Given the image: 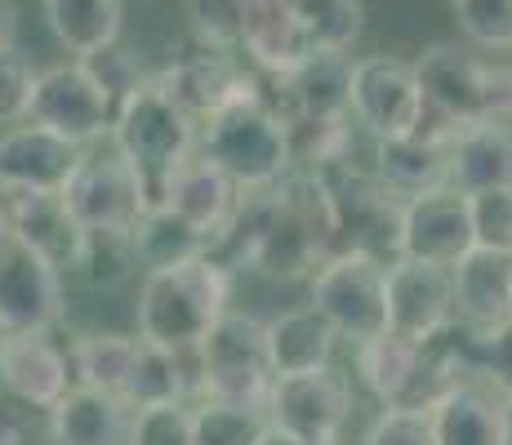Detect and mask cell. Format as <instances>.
<instances>
[{"instance_id": "obj_1", "label": "cell", "mask_w": 512, "mask_h": 445, "mask_svg": "<svg viewBox=\"0 0 512 445\" xmlns=\"http://www.w3.org/2000/svg\"><path fill=\"white\" fill-rule=\"evenodd\" d=\"M232 250L241 263L259 267L277 281H299L312 267L339 254L330 196L317 174H285L272 187H254L241 196L232 223L214 241L210 254Z\"/></svg>"}, {"instance_id": "obj_2", "label": "cell", "mask_w": 512, "mask_h": 445, "mask_svg": "<svg viewBox=\"0 0 512 445\" xmlns=\"http://www.w3.org/2000/svg\"><path fill=\"white\" fill-rule=\"evenodd\" d=\"M201 156H210L223 174H232L241 192L281 183L294 161V138L290 121L272 103V89H263L250 76L241 94L201 125Z\"/></svg>"}, {"instance_id": "obj_3", "label": "cell", "mask_w": 512, "mask_h": 445, "mask_svg": "<svg viewBox=\"0 0 512 445\" xmlns=\"http://www.w3.org/2000/svg\"><path fill=\"white\" fill-rule=\"evenodd\" d=\"M228 267L219 259H192L179 267H161V272H147L139 285V339L165 352H196L210 330L223 321L228 308Z\"/></svg>"}, {"instance_id": "obj_4", "label": "cell", "mask_w": 512, "mask_h": 445, "mask_svg": "<svg viewBox=\"0 0 512 445\" xmlns=\"http://www.w3.org/2000/svg\"><path fill=\"white\" fill-rule=\"evenodd\" d=\"M112 143H116V152L130 161V170L139 174L147 201L165 205L170 183L179 178L183 165L192 161L196 121L174 103V94L161 85V76H156V81L134 89V94L116 107Z\"/></svg>"}, {"instance_id": "obj_5", "label": "cell", "mask_w": 512, "mask_h": 445, "mask_svg": "<svg viewBox=\"0 0 512 445\" xmlns=\"http://www.w3.org/2000/svg\"><path fill=\"white\" fill-rule=\"evenodd\" d=\"M312 174L321 178V187H326V196H330L339 250L370 254V259H379L388 267L397 263L401 259V219H406V201H401L379 174L361 170L352 156L317 165Z\"/></svg>"}, {"instance_id": "obj_6", "label": "cell", "mask_w": 512, "mask_h": 445, "mask_svg": "<svg viewBox=\"0 0 512 445\" xmlns=\"http://www.w3.org/2000/svg\"><path fill=\"white\" fill-rule=\"evenodd\" d=\"M192 356L196 388L205 401L268 410L272 388H277V370H272L268 352V321L250 312H228Z\"/></svg>"}, {"instance_id": "obj_7", "label": "cell", "mask_w": 512, "mask_h": 445, "mask_svg": "<svg viewBox=\"0 0 512 445\" xmlns=\"http://www.w3.org/2000/svg\"><path fill=\"white\" fill-rule=\"evenodd\" d=\"M415 72L428 107L446 112L459 125L499 121L512 116V67L481 63L472 49L455 41H437L415 58Z\"/></svg>"}, {"instance_id": "obj_8", "label": "cell", "mask_w": 512, "mask_h": 445, "mask_svg": "<svg viewBox=\"0 0 512 445\" xmlns=\"http://www.w3.org/2000/svg\"><path fill=\"white\" fill-rule=\"evenodd\" d=\"M312 308L334 325L339 339L361 343L388 330V263L357 250H339L312 276Z\"/></svg>"}, {"instance_id": "obj_9", "label": "cell", "mask_w": 512, "mask_h": 445, "mask_svg": "<svg viewBox=\"0 0 512 445\" xmlns=\"http://www.w3.org/2000/svg\"><path fill=\"white\" fill-rule=\"evenodd\" d=\"M423 107L428 98H423L415 63L392 54H370L352 63V121L374 134V143L415 134Z\"/></svg>"}, {"instance_id": "obj_10", "label": "cell", "mask_w": 512, "mask_h": 445, "mask_svg": "<svg viewBox=\"0 0 512 445\" xmlns=\"http://www.w3.org/2000/svg\"><path fill=\"white\" fill-rule=\"evenodd\" d=\"M27 125H41V130L67 138V143L90 147L94 138L112 134L116 98L94 81L85 63H58V67H45L41 81H36Z\"/></svg>"}, {"instance_id": "obj_11", "label": "cell", "mask_w": 512, "mask_h": 445, "mask_svg": "<svg viewBox=\"0 0 512 445\" xmlns=\"http://www.w3.org/2000/svg\"><path fill=\"white\" fill-rule=\"evenodd\" d=\"M63 201L85 232H134L143 223V214L152 210L139 174L130 170V161L121 152H85Z\"/></svg>"}, {"instance_id": "obj_12", "label": "cell", "mask_w": 512, "mask_h": 445, "mask_svg": "<svg viewBox=\"0 0 512 445\" xmlns=\"http://www.w3.org/2000/svg\"><path fill=\"white\" fill-rule=\"evenodd\" d=\"M268 419L272 428L290 432L303 445H339L352 419V388L334 365L312 374H290L272 388Z\"/></svg>"}, {"instance_id": "obj_13", "label": "cell", "mask_w": 512, "mask_h": 445, "mask_svg": "<svg viewBox=\"0 0 512 445\" xmlns=\"http://www.w3.org/2000/svg\"><path fill=\"white\" fill-rule=\"evenodd\" d=\"M459 130H464V125L450 121L446 112L423 107V121L415 134L374 143V161H379L374 174H379L401 201L441 192V187H450V152H455Z\"/></svg>"}, {"instance_id": "obj_14", "label": "cell", "mask_w": 512, "mask_h": 445, "mask_svg": "<svg viewBox=\"0 0 512 445\" xmlns=\"http://www.w3.org/2000/svg\"><path fill=\"white\" fill-rule=\"evenodd\" d=\"M63 321V267H54L32 245H0V334L54 330Z\"/></svg>"}, {"instance_id": "obj_15", "label": "cell", "mask_w": 512, "mask_h": 445, "mask_svg": "<svg viewBox=\"0 0 512 445\" xmlns=\"http://www.w3.org/2000/svg\"><path fill=\"white\" fill-rule=\"evenodd\" d=\"M455 325V267L397 259L388 267V330L432 343Z\"/></svg>"}, {"instance_id": "obj_16", "label": "cell", "mask_w": 512, "mask_h": 445, "mask_svg": "<svg viewBox=\"0 0 512 445\" xmlns=\"http://www.w3.org/2000/svg\"><path fill=\"white\" fill-rule=\"evenodd\" d=\"M472 250H477V232H472V205H468L464 192L441 187V192L406 201V219H401V259L459 267Z\"/></svg>"}, {"instance_id": "obj_17", "label": "cell", "mask_w": 512, "mask_h": 445, "mask_svg": "<svg viewBox=\"0 0 512 445\" xmlns=\"http://www.w3.org/2000/svg\"><path fill=\"white\" fill-rule=\"evenodd\" d=\"M0 383L23 405L54 410L72 392V356L45 330L0 334Z\"/></svg>"}, {"instance_id": "obj_18", "label": "cell", "mask_w": 512, "mask_h": 445, "mask_svg": "<svg viewBox=\"0 0 512 445\" xmlns=\"http://www.w3.org/2000/svg\"><path fill=\"white\" fill-rule=\"evenodd\" d=\"M85 147L41 130L18 125L0 138V187L5 192H67Z\"/></svg>"}, {"instance_id": "obj_19", "label": "cell", "mask_w": 512, "mask_h": 445, "mask_svg": "<svg viewBox=\"0 0 512 445\" xmlns=\"http://www.w3.org/2000/svg\"><path fill=\"white\" fill-rule=\"evenodd\" d=\"M272 103L281 107V116L290 125L308 121H343L352 116V63L348 54H312L303 67H294L290 76H277Z\"/></svg>"}, {"instance_id": "obj_20", "label": "cell", "mask_w": 512, "mask_h": 445, "mask_svg": "<svg viewBox=\"0 0 512 445\" xmlns=\"http://www.w3.org/2000/svg\"><path fill=\"white\" fill-rule=\"evenodd\" d=\"M245 81H250V72L232 58V49L205 45V41L196 49H187L183 58H174L170 72L161 76V85L170 89L174 103H179L196 125H205L219 107H228L232 98L241 94Z\"/></svg>"}, {"instance_id": "obj_21", "label": "cell", "mask_w": 512, "mask_h": 445, "mask_svg": "<svg viewBox=\"0 0 512 445\" xmlns=\"http://www.w3.org/2000/svg\"><path fill=\"white\" fill-rule=\"evenodd\" d=\"M134 405L125 397L76 383L63 401L49 410V441L54 445H130Z\"/></svg>"}, {"instance_id": "obj_22", "label": "cell", "mask_w": 512, "mask_h": 445, "mask_svg": "<svg viewBox=\"0 0 512 445\" xmlns=\"http://www.w3.org/2000/svg\"><path fill=\"white\" fill-rule=\"evenodd\" d=\"M241 49L254 58V67L268 76H290L317 49L303 32L294 0H245V36Z\"/></svg>"}, {"instance_id": "obj_23", "label": "cell", "mask_w": 512, "mask_h": 445, "mask_svg": "<svg viewBox=\"0 0 512 445\" xmlns=\"http://www.w3.org/2000/svg\"><path fill=\"white\" fill-rule=\"evenodd\" d=\"M236 205H241V187L232 183V174H223L210 156L196 152L192 161L179 170V178L170 183L165 210H174L179 219H187L196 232H205L210 241H219L223 227L232 223Z\"/></svg>"}, {"instance_id": "obj_24", "label": "cell", "mask_w": 512, "mask_h": 445, "mask_svg": "<svg viewBox=\"0 0 512 445\" xmlns=\"http://www.w3.org/2000/svg\"><path fill=\"white\" fill-rule=\"evenodd\" d=\"M14 196L18 241L45 254L54 267H76L85 250V227L67 210L63 192H9Z\"/></svg>"}, {"instance_id": "obj_25", "label": "cell", "mask_w": 512, "mask_h": 445, "mask_svg": "<svg viewBox=\"0 0 512 445\" xmlns=\"http://www.w3.org/2000/svg\"><path fill=\"white\" fill-rule=\"evenodd\" d=\"M437 445H508L504 441V397L477 379H464L432 405Z\"/></svg>"}, {"instance_id": "obj_26", "label": "cell", "mask_w": 512, "mask_h": 445, "mask_svg": "<svg viewBox=\"0 0 512 445\" xmlns=\"http://www.w3.org/2000/svg\"><path fill=\"white\" fill-rule=\"evenodd\" d=\"M512 316V259L472 250L455 267V325H499Z\"/></svg>"}, {"instance_id": "obj_27", "label": "cell", "mask_w": 512, "mask_h": 445, "mask_svg": "<svg viewBox=\"0 0 512 445\" xmlns=\"http://www.w3.org/2000/svg\"><path fill=\"white\" fill-rule=\"evenodd\" d=\"M450 187L455 192H490V187H512V134L499 121L464 125L450 152Z\"/></svg>"}, {"instance_id": "obj_28", "label": "cell", "mask_w": 512, "mask_h": 445, "mask_svg": "<svg viewBox=\"0 0 512 445\" xmlns=\"http://www.w3.org/2000/svg\"><path fill=\"white\" fill-rule=\"evenodd\" d=\"M334 343H339V334H334V325L312 303L308 308H290L268 321V352H272L277 379L326 370L334 356Z\"/></svg>"}, {"instance_id": "obj_29", "label": "cell", "mask_w": 512, "mask_h": 445, "mask_svg": "<svg viewBox=\"0 0 512 445\" xmlns=\"http://www.w3.org/2000/svg\"><path fill=\"white\" fill-rule=\"evenodd\" d=\"M45 18L67 54L90 58L98 49L116 45L125 0H45Z\"/></svg>"}, {"instance_id": "obj_30", "label": "cell", "mask_w": 512, "mask_h": 445, "mask_svg": "<svg viewBox=\"0 0 512 445\" xmlns=\"http://www.w3.org/2000/svg\"><path fill=\"white\" fill-rule=\"evenodd\" d=\"M419 361H423V343L406 339L397 330H383L379 339L361 343L357 348V374L361 383L383 401V410H397L406 401L410 383L419 374Z\"/></svg>"}, {"instance_id": "obj_31", "label": "cell", "mask_w": 512, "mask_h": 445, "mask_svg": "<svg viewBox=\"0 0 512 445\" xmlns=\"http://www.w3.org/2000/svg\"><path fill=\"white\" fill-rule=\"evenodd\" d=\"M134 241V259L147 272H161V267H179V263H192V259H205L214 250V241L205 232H196L187 219H179L174 210L165 205H152L143 214V223L130 232Z\"/></svg>"}, {"instance_id": "obj_32", "label": "cell", "mask_w": 512, "mask_h": 445, "mask_svg": "<svg viewBox=\"0 0 512 445\" xmlns=\"http://www.w3.org/2000/svg\"><path fill=\"white\" fill-rule=\"evenodd\" d=\"M143 339L139 334H81L72 348V374L81 379V388H98L125 397L139 365Z\"/></svg>"}, {"instance_id": "obj_33", "label": "cell", "mask_w": 512, "mask_h": 445, "mask_svg": "<svg viewBox=\"0 0 512 445\" xmlns=\"http://www.w3.org/2000/svg\"><path fill=\"white\" fill-rule=\"evenodd\" d=\"M450 343L468 379L512 397V316L499 325H450Z\"/></svg>"}, {"instance_id": "obj_34", "label": "cell", "mask_w": 512, "mask_h": 445, "mask_svg": "<svg viewBox=\"0 0 512 445\" xmlns=\"http://www.w3.org/2000/svg\"><path fill=\"white\" fill-rule=\"evenodd\" d=\"M187 388H196V383L187 379L183 356H179V352H165V348H152V343H143L125 401H130L134 410H147V405H179V401L187 397Z\"/></svg>"}, {"instance_id": "obj_35", "label": "cell", "mask_w": 512, "mask_h": 445, "mask_svg": "<svg viewBox=\"0 0 512 445\" xmlns=\"http://www.w3.org/2000/svg\"><path fill=\"white\" fill-rule=\"evenodd\" d=\"M294 14H299L317 54L321 49L343 54L361 36V27H366V5L361 0H294Z\"/></svg>"}, {"instance_id": "obj_36", "label": "cell", "mask_w": 512, "mask_h": 445, "mask_svg": "<svg viewBox=\"0 0 512 445\" xmlns=\"http://www.w3.org/2000/svg\"><path fill=\"white\" fill-rule=\"evenodd\" d=\"M268 428H272L268 410L223 405V401L196 405V445H259Z\"/></svg>"}, {"instance_id": "obj_37", "label": "cell", "mask_w": 512, "mask_h": 445, "mask_svg": "<svg viewBox=\"0 0 512 445\" xmlns=\"http://www.w3.org/2000/svg\"><path fill=\"white\" fill-rule=\"evenodd\" d=\"M134 267H139V259H134L130 232H85V250H81L76 272H81L90 285L112 290V285H121Z\"/></svg>"}, {"instance_id": "obj_38", "label": "cell", "mask_w": 512, "mask_h": 445, "mask_svg": "<svg viewBox=\"0 0 512 445\" xmlns=\"http://www.w3.org/2000/svg\"><path fill=\"white\" fill-rule=\"evenodd\" d=\"M472 232H477V250L508 254L512 259V187H490V192H472Z\"/></svg>"}, {"instance_id": "obj_39", "label": "cell", "mask_w": 512, "mask_h": 445, "mask_svg": "<svg viewBox=\"0 0 512 445\" xmlns=\"http://www.w3.org/2000/svg\"><path fill=\"white\" fill-rule=\"evenodd\" d=\"M459 32L481 49H512V0H455Z\"/></svg>"}, {"instance_id": "obj_40", "label": "cell", "mask_w": 512, "mask_h": 445, "mask_svg": "<svg viewBox=\"0 0 512 445\" xmlns=\"http://www.w3.org/2000/svg\"><path fill=\"white\" fill-rule=\"evenodd\" d=\"M130 445H196V410L187 405H147L134 414Z\"/></svg>"}, {"instance_id": "obj_41", "label": "cell", "mask_w": 512, "mask_h": 445, "mask_svg": "<svg viewBox=\"0 0 512 445\" xmlns=\"http://www.w3.org/2000/svg\"><path fill=\"white\" fill-rule=\"evenodd\" d=\"M187 18L205 45L236 49L245 36V0H187Z\"/></svg>"}, {"instance_id": "obj_42", "label": "cell", "mask_w": 512, "mask_h": 445, "mask_svg": "<svg viewBox=\"0 0 512 445\" xmlns=\"http://www.w3.org/2000/svg\"><path fill=\"white\" fill-rule=\"evenodd\" d=\"M36 81H41V72H32V63L14 45L0 49V125H14L32 116Z\"/></svg>"}, {"instance_id": "obj_43", "label": "cell", "mask_w": 512, "mask_h": 445, "mask_svg": "<svg viewBox=\"0 0 512 445\" xmlns=\"http://www.w3.org/2000/svg\"><path fill=\"white\" fill-rule=\"evenodd\" d=\"M81 63L90 67V76H94V81L103 85L112 98H116V107H121L125 98L134 94V89H143V85H147V76H143V58L134 54V49L107 45V49H98V54L81 58Z\"/></svg>"}, {"instance_id": "obj_44", "label": "cell", "mask_w": 512, "mask_h": 445, "mask_svg": "<svg viewBox=\"0 0 512 445\" xmlns=\"http://www.w3.org/2000/svg\"><path fill=\"white\" fill-rule=\"evenodd\" d=\"M361 445H437V428L432 414L419 410H383L366 428Z\"/></svg>"}, {"instance_id": "obj_45", "label": "cell", "mask_w": 512, "mask_h": 445, "mask_svg": "<svg viewBox=\"0 0 512 445\" xmlns=\"http://www.w3.org/2000/svg\"><path fill=\"white\" fill-rule=\"evenodd\" d=\"M27 441V428L23 419H18V410H9L5 401H0V445H23Z\"/></svg>"}, {"instance_id": "obj_46", "label": "cell", "mask_w": 512, "mask_h": 445, "mask_svg": "<svg viewBox=\"0 0 512 445\" xmlns=\"http://www.w3.org/2000/svg\"><path fill=\"white\" fill-rule=\"evenodd\" d=\"M14 32H18V14L9 0H0V49L14 45Z\"/></svg>"}, {"instance_id": "obj_47", "label": "cell", "mask_w": 512, "mask_h": 445, "mask_svg": "<svg viewBox=\"0 0 512 445\" xmlns=\"http://www.w3.org/2000/svg\"><path fill=\"white\" fill-rule=\"evenodd\" d=\"M259 445H303V441H294L290 432H281V428H268V432H263V441H259Z\"/></svg>"}, {"instance_id": "obj_48", "label": "cell", "mask_w": 512, "mask_h": 445, "mask_svg": "<svg viewBox=\"0 0 512 445\" xmlns=\"http://www.w3.org/2000/svg\"><path fill=\"white\" fill-rule=\"evenodd\" d=\"M504 441L512 445V397H504Z\"/></svg>"}]
</instances>
